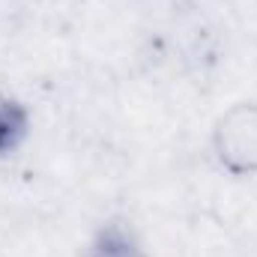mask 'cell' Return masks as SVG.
Here are the masks:
<instances>
[{"label": "cell", "instance_id": "1", "mask_svg": "<svg viewBox=\"0 0 257 257\" xmlns=\"http://www.w3.org/2000/svg\"><path fill=\"white\" fill-rule=\"evenodd\" d=\"M212 159L215 165L242 180L257 177V102L230 105L212 126Z\"/></svg>", "mask_w": 257, "mask_h": 257}, {"label": "cell", "instance_id": "3", "mask_svg": "<svg viewBox=\"0 0 257 257\" xmlns=\"http://www.w3.org/2000/svg\"><path fill=\"white\" fill-rule=\"evenodd\" d=\"M30 138V111L0 87V159L15 156Z\"/></svg>", "mask_w": 257, "mask_h": 257}, {"label": "cell", "instance_id": "2", "mask_svg": "<svg viewBox=\"0 0 257 257\" xmlns=\"http://www.w3.org/2000/svg\"><path fill=\"white\" fill-rule=\"evenodd\" d=\"M81 257H150V254H147L138 230L126 218H111L90 236Z\"/></svg>", "mask_w": 257, "mask_h": 257}]
</instances>
